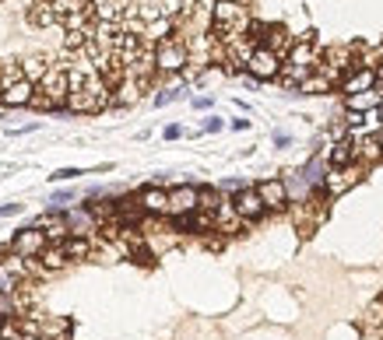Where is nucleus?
I'll list each match as a JSON object with an SVG mask.
<instances>
[{
	"instance_id": "f257e3e1",
	"label": "nucleus",
	"mask_w": 383,
	"mask_h": 340,
	"mask_svg": "<svg viewBox=\"0 0 383 340\" xmlns=\"http://www.w3.org/2000/svg\"><path fill=\"white\" fill-rule=\"evenodd\" d=\"M246 28H250V11H246L243 0H215V8H211V39L232 42V39L246 36Z\"/></svg>"
},
{
	"instance_id": "f03ea898",
	"label": "nucleus",
	"mask_w": 383,
	"mask_h": 340,
	"mask_svg": "<svg viewBox=\"0 0 383 340\" xmlns=\"http://www.w3.org/2000/svg\"><path fill=\"white\" fill-rule=\"evenodd\" d=\"M106 106H109V84L99 77V71L81 88L67 91V102H64V109H71V112H102Z\"/></svg>"
},
{
	"instance_id": "7ed1b4c3",
	"label": "nucleus",
	"mask_w": 383,
	"mask_h": 340,
	"mask_svg": "<svg viewBox=\"0 0 383 340\" xmlns=\"http://www.w3.org/2000/svg\"><path fill=\"white\" fill-rule=\"evenodd\" d=\"M152 56H155V74H180V71H187V60H190L187 42L176 39V36L155 42Z\"/></svg>"
},
{
	"instance_id": "20e7f679",
	"label": "nucleus",
	"mask_w": 383,
	"mask_h": 340,
	"mask_svg": "<svg viewBox=\"0 0 383 340\" xmlns=\"http://www.w3.org/2000/svg\"><path fill=\"white\" fill-rule=\"evenodd\" d=\"M243 71H246L253 81H275V77L281 74V56L271 53L268 46H257V49L250 53V60H246Z\"/></svg>"
},
{
	"instance_id": "39448f33",
	"label": "nucleus",
	"mask_w": 383,
	"mask_h": 340,
	"mask_svg": "<svg viewBox=\"0 0 383 340\" xmlns=\"http://www.w3.org/2000/svg\"><path fill=\"white\" fill-rule=\"evenodd\" d=\"M36 91L43 99H49L56 109H64V102H67V91H71V84H67V67H49L46 74H43V81L36 84Z\"/></svg>"
},
{
	"instance_id": "423d86ee",
	"label": "nucleus",
	"mask_w": 383,
	"mask_h": 340,
	"mask_svg": "<svg viewBox=\"0 0 383 340\" xmlns=\"http://www.w3.org/2000/svg\"><path fill=\"white\" fill-rule=\"evenodd\" d=\"M46 235L39 232V228H32V225H25V228H18L14 232V239H11V253L14 256H21V260H39V253L46 250Z\"/></svg>"
},
{
	"instance_id": "0eeeda50",
	"label": "nucleus",
	"mask_w": 383,
	"mask_h": 340,
	"mask_svg": "<svg viewBox=\"0 0 383 340\" xmlns=\"http://www.w3.org/2000/svg\"><path fill=\"white\" fill-rule=\"evenodd\" d=\"M253 190H257L264 210H271V214L288 210V186H285V179H260Z\"/></svg>"
},
{
	"instance_id": "6e6552de",
	"label": "nucleus",
	"mask_w": 383,
	"mask_h": 340,
	"mask_svg": "<svg viewBox=\"0 0 383 340\" xmlns=\"http://www.w3.org/2000/svg\"><path fill=\"white\" fill-rule=\"evenodd\" d=\"M232 210H235V218H240V221H250V225L260 221L264 214H268L253 186H240V190H235V197H232Z\"/></svg>"
},
{
	"instance_id": "1a4fd4ad",
	"label": "nucleus",
	"mask_w": 383,
	"mask_h": 340,
	"mask_svg": "<svg viewBox=\"0 0 383 340\" xmlns=\"http://www.w3.org/2000/svg\"><path fill=\"white\" fill-rule=\"evenodd\" d=\"M194 210H197V186H194V182H183V186L169 190L165 218H183V214H194Z\"/></svg>"
},
{
	"instance_id": "9d476101",
	"label": "nucleus",
	"mask_w": 383,
	"mask_h": 340,
	"mask_svg": "<svg viewBox=\"0 0 383 340\" xmlns=\"http://www.w3.org/2000/svg\"><path fill=\"white\" fill-rule=\"evenodd\" d=\"M359 179H362L359 175V165H348V169H331L320 182H323V190H327L331 197H341V193H348L351 186H356Z\"/></svg>"
},
{
	"instance_id": "9b49d317",
	"label": "nucleus",
	"mask_w": 383,
	"mask_h": 340,
	"mask_svg": "<svg viewBox=\"0 0 383 340\" xmlns=\"http://www.w3.org/2000/svg\"><path fill=\"white\" fill-rule=\"evenodd\" d=\"M137 207H141V214L165 218V210H169V190H162V186H144L137 193Z\"/></svg>"
},
{
	"instance_id": "f8f14e48",
	"label": "nucleus",
	"mask_w": 383,
	"mask_h": 340,
	"mask_svg": "<svg viewBox=\"0 0 383 340\" xmlns=\"http://www.w3.org/2000/svg\"><path fill=\"white\" fill-rule=\"evenodd\" d=\"M260 46H268L271 53H278L285 60L292 53V46H296V36H292L285 25H268V28H264V36H260Z\"/></svg>"
},
{
	"instance_id": "ddd939ff",
	"label": "nucleus",
	"mask_w": 383,
	"mask_h": 340,
	"mask_svg": "<svg viewBox=\"0 0 383 340\" xmlns=\"http://www.w3.org/2000/svg\"><path fill=\"white\" fill-rule=\"evenodd\" d=\"M373 84H376V74L366 71V67H356V71H348V74L341 77L338 91H341L345 99H351V95H362V91H369Z\"/></svg>"
},
{
	"instance_id": "4468645a",
	"label": "nucleus",
	"mask_w": 383,
	"mask_h": 340,
	"mask_svg": "<svg viewBox=\"0 0 383 340\" xmlns=\"http://www.w3.org/2000/svg\"><path fill=\"white\" fill-rule=\"evenodd\" d=\"M32 91H36V84H28L25 77L14 81V84H8V88H0V109H21V106H28V102H32Z\"/></svg>"
},
{
	"instance_id": "2eb2a0df",
	"label": "nucleus",
	"mask_w": 383,
	"mask_h": 340,
	"mask_svg": "<svg viewBox=\"0 0 383 340\" xmlns=\"http://www.w3.org/2000/svg\"><path fill=\"white\" fill-rule=\"evenodd\" d=\"M141 91H144V84L124 74V81L109 91V106H120V109H124V106H134V102L141 99Z\"/></svg>"
},
{
	"instance_id": "dca6fc26",
	"label": "nucleus",
	"mask_w": 383,
	"mask_h": 340,
	"mask_svg": "<svg viewBox=\"0 0 383 340\" xmlns=\"http://www.w3.org/2000/svg\"><path fill=\"white\" fill-rule=\"evenodd\" d=\"M327 162H331V169H348V165H359V162H356V137L334 141V144H331V151H327Z\"/></svg>"
},
{
	"instance_id": "f3484780",
	"label": "nucleus",
	"mask_w": 383,
	"mask_h": 340,
	"mask_svg": "<svg viewBox=\"0 0 383 340\" xmlns=\"http://www.w3.org/2000/svg\"><path fill=\"white\" fill-rule=\"evenodd\" d=\"M316 42H303V39H296V46H292V53H288V67H299V71H313V64H316Z\"/></svg>"
},
{
	"instance_id": "a211bd4d",
	"label": "nucleus",
	"mask_w": 383,
	"mask_h": 340,
	"mask_svg": "<svg viewBox=\"0 0 383 340\" xmlns=\"http://www.w3.org/2000/svg\"><path fill=\"white\" fill-rule=\"evenodd\" d=\"M18 64H21V77H25L28 84H39V81H43V74L53 67L49 60H46V56H39V53H36V56H25V60H18Z\"/></svg>"
},
{
	"instance_id": "6ab92c4d",
	"label": "nucleus",
	"mask_w": 383,
	"mask_h": 340,
	"mask_svg": "<svg viewBox=\"0 0 383 340\" xmlns=\"http://www.w3.org/2000/svg\"><path fill=\"white\" fill-rule=\"evenodd\" d=\"M28 21H32L36 28L60 25V18H56V11H53V4H49V0H32V8H28Z\"/></svg>"
},
{
	"instance_id": "aec40b11",
	"label": "nucleus",
	"mask_w": 383,
	"mask_h": 340,
	"mask_svg": "<svg viewBox=\"0 0 383 340\" xmlns=\"http://www.w3.org/2000/svg\"><path fill=\"white\" fill-rule=\"evenodd\" d=\"M67 263H71V260H67V253L60 250V242H49L46 250L39 253V267H43L46 274H49V270H64Z\"/></svg>"
},
{
	"instance_id": "412c9836",
	"label": "nucleus",
	"mask_w": 383,
	"mask_h": 340,
	"mask_svg": "<svg viewBox=\"0 0 383 340\" xmlns=\"http://www.w3.org/2000/svg\"><path fill=\"white\" fill-rule=\"evenodd\" d=\"M356 162H366V165H373V162H383V147H380V137H362V141H356Z\"/></svg>"
},
{
	"instance_id": "4be33fe9",
	"label": "nucleus",
	"mask_w": 383,
	"mask_h": 340,
	"mask_svg": "<svg viewBox=\"0 0 383 340\" xmlns=\"http://www.w3.org/2000/svg\"><path fill=\"white\" fill-rule=\"evenodd\" d=\"M60 250L67 253V260H84L88 253H92V239L88 235H67L60 242Z\"/></svg>"
},
{
	"instance_id": "5701e85b",
	"label": "nucleus",
	"mask_w": 383,
	"mask_h": 340,
	"mask_svg": "<svg viewBox=\"0 0 383 340\" xmlns=\"http://www.w3.org/2000/svg\"><path fill=\"white\" fill-rule=\"evenodd\" d=\"M176 32V21L172 18H159V21H152V25H144V39L148 42H162V39H169Z\"/></svg>"
},
{
	"instance_id": "b1692460",
	"label": "nucleus",
	"mask_w": 383,
	"mask_h": 340,
	"mask_svg": "<svg viewBox=\"0 0 383 340\" xmlns=\"http://www.w3.org/2000/svg\"><path fill=\"white\" fill-rule=\"evenodd\" d=\"M218 204H222V193H218L215 186H197V210L215 214V210H218Z\"/></svg>"
},
{
	"instance_id": "393cba45",
	"label": "nucleus",
	"mask_w": 383,
	"mask_h": 340,
	"mask_svg": "<svg viewBox=\"0 0 383 340\" xmlns=\"http://www.w3.org/2000/svg\"><path fill=\"white\" fill-rule=\"evenodd\" d=\"M331 88H334V84H331L327 77H323L320 71H313V74H310V77L299 84V91H303V95H323V91H331Z\"/></svg>"
},
{
	"instance_id": "a878e982",
	"label": "nucleus",
	"mask_w": 383,
	"mask_h": 340,
	"mask_svg": "<svg viewBox=\"0 0 383 340\" xmlns=\"http://www.w3.org/2000/svg\"><path fill=\"white\" fill-rule=\"evenodd\" d=\"M21 316V305H18V291L8 295V291H0V323L4 319H18Z\"/></svg>"
},
{
	"instance_id": "bb28decb",
	"label": "nucleus",
	"mask_w": 383,
	"mask_h": 340,
	"mask_svg": "<svg viewBox=\"0 0 383 340\" xmlns=\"http://www.w3.org/2000/svg\"><path fill=\"white\" fill-rule=\"evenodd\" d=\"M88 39H92V28H84V32H64V49L78 53V49H84Z\"/></svg>"
},
{
	"instance_id": "cd10ccee",
	"label": "nucleus",
	"mask_w": 383,
	"mask_h": 340,
	"mask_svg": "<svg viewBox=\"0 0 383 340\" xmlns=\"http://www.w3.org/2000/svg\"><path fill=\"white\" fill-rule=\"evenodd\" d=\"M21 81V64H0V88Z\"/></svg>"
},
{
	"instance_id": "c85d7f7f",
	"label": "nucleus",
	"mask_w": 383,
	"mask_h": 340,
	"mask_svg": "<svg viewBox=\"0 0 383 340\" xmlns=\"http://www.w3.org/2000/svg\"><path fill=\"white\" fill-rule=\"evenodd\" d=\"M172 99H180V88H176V84H169V88L159 91V95H155V106H169Z\"/></svg>"
},
{
	"instance_id": "c756f323",
	"label": "nucleus",
	"mask_w": 383,
	"mask_h": 340,
	"mask_svg": "<svg viewBox=\"0 0 383 340\" xmlns=\"http://www.w3.org/2000/svg\"><path fill=\"white\" fill-rule=\"evenodd\" d=\"M78 175H84V172H81V169H56L49 179H53V182H67V179H78Z\"/></svg>"
},
{
	"instance_id": "7c9ffc66",
	"label": "nucleus",
	"mask_w": 383,
	"mask_h": 340,
	"mask_svg": "<svg viewBox=\"0 0 383 340\" xmlns=\"http://www.w3.org/2000/svg\"><path fill=\"white\" fill-rule=\"evenodd\" d=\"M49 204H53V207H67V204H74V193H71V190H60V193H53Z\"/></svg>"
},
{
	"instance_id": "2f4dec72",
	"label": "nucleus",
	"mask_w": 383,
	"mask_h": 340,
	"mask_svg": "<svg viewBox=\"0 0 383 340\" xmlns=\"http://www.w3.org/2000/svg\"><path fill=\"white\" fill-rule=\"evenodd\" d=\"M204 130H208V134H218V130H222V119H218V116L204 119Z\"/></svg>"
},
{
	"instance_id": "473e14b6",
	"label": "nucleus",
	"mask_w": 383,
	"mask_h": 340,
	"mask_svg": "<svg viewBox=\"0 0 383 340\" xmlns=\"http://www.w3.org/2000/svg\"><path fill=\"white\" fill-rule=\"evenodd\" d=\"M21 204H0V218H8V214H18Z\"/></svg>"
},
{
	"instance_id": "72a5a7b5",
	"label": "nucleus",
	"mask_w": 383,
	"mask_h": 340,
	"mask_svg": "<svg viewBox=\"0 0 383 340\" xmlns=\"http://www.w3.org/2000/svg\"><path fill=\"white\" fill-rule=\"evenodd\" d=\"M162 134H165V141H176V137H180V134H183V127H176V123H172V127H165Z\"/></svg>"
},
{
	"instance_id": "f704fd0d",
	"label": "nucleus",
	"mask_w": 383,
	"mask_h": 340,
	"mask_svg": "<svg viewBox=\"0 0 383 340\" xmlns=\"http://www.w3.org/2000/svg\"><path fill=\"white\" fill-rule=\"evenodd\" d=\"M369 316L383 323V305H380V302H373V305H369Z\"/></svg>"
},
{
	"instance_id": "c9c22d12",
	"label": "nucleus",
	"mask_w": 383,
	"mask_h": 340,
	"mask_svg": "<svg viewBox=\"0 0 383 340\" xmlns=\"http://www.w3.org/2000/svg\"><path fill=\"white\" fill-rule=\"evenodd\" d=\"M373 74H376V84H383V64H380V67H376Z\"/></svg>"
},
{
	"instance_id": "e433bc0d",
	"label": "nucleus",
	"mask_w": 383,
	"mask_h": 340,
	"mask_svg": "<svg viewBox=\"0 0 383 340\" xmlns=\"http://www.w3.org/2000/svg\"><path fill=\"white\" fill-rule=\"evenodd\" d=\"M376 123H380V127H383V106H380V112H376Z\"/></svg>"
},
{
	"instance_id": "4c0bfd02",
	"label": "nucleus",
	"mask_w": 383,
	"mask_h": 340,
	"mask_svg": "<svg viewBox=\"0 0 383 340\" xmlns=\"http://www.w3.org/2000/svg\"><path fill=\"white\" fill-rule=\"evenodd\" d=\"M380 147H383V134H380Z\"/></svg>"
},
{
	"instance_id": "58836bf2",
	"label": "nucleus",
	"mask_w": 383,
	"mask_h": 340,
	"mask_svg": "<svg viewBox=\"0 0 383 340\" xmlns=\"http://www.w3.org/2000/svg\"><path fill=\"white\" fill-rule=\"evenodd\" d=\"M380 305H383V298H380Z\"/></svg>"
},
{
	"instance_id": "ea45409f",
	"label": "nucleus",
	"mask_w": 383,
	"mask_h": 340,
	"mask_svg": "<svg viewBox=\"0 0 383 340\" xmlns=\"http://www.w3.org/2000/svg\"><path fill=\"white\" fill-rule=\"evenodd\" d=\"M0 4H4V0H0Z\"/></svg>"
}]
</instances>
